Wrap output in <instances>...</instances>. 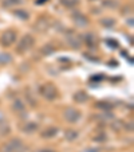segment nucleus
<instances>
[{"label": "nucleus", "mask_w": 134, "mask_h": 152, "mask_svg": "<svg viewBox=\"0 0 134 152\" xmlns=\"http://www.w3.org/2000/svg\"><path fill=\"white\" fill-rule=\"evenodd\" d=\"M26 147L19 139H12L1 147V152H24Z\"/></svg>", "instance_id": "obj_1"}, {"label": "nucleus", "mask_w": 134, "mask_h": 152, "mask_svg": "<svg viewBox=\"0 0 134 152\" xmlns=\"http://www.w3.org/2000/svg\"><path fill=\"white\" fill-rule=\"evenodd\" d=\"M40 93H42V96L46 100L49 101H52L56 98L58 96V92H56V88H55L52 83H46V85H43L42 88H40Z\"/></svg>", "instance_id": "obj_2"}, {"label": "nucleus", "mask_w": 134, "mask_h": 152, "mask_svg": "<svg viewBox=\"0 0 134 152\" xmlns=\"http://www.w3.org/2000/svg\"><path fill=\"white\" fill-rule=\"evenodd\" d=\"M34 38L31 37L30 34H27V35H24L22 39H20V43L17 45V51L19 53H24V51H27V50H30L32 46H34Z\"/></svg>", "instance_id": "obj_3"}, {"label": "nucleus", "mask_w": 134, "mask_h": 152, "mask_svg": "<svg viewBox=\"0 0 134 152\" xmlns=\"http://www.w3.org/2000/svg\"><path fill=\"white\" fill-rule=\"evenodd\" d=\"M63 117H64V120L67 121V123H77L78 120L80 118V112L78 109H75V108H67V109H64V112H63Z\"/></svg>", "instance_id": "obj_4"}, {"label": "nucleus", "mask_w": 134, "mask_h": 152, "mask_svg": "<svg viewBox=\"0 0 134 152\" xmlns=\"http://www.w3.org/2000/svg\"><path fill=\"white\" fill-rule=\"evenodd\" d=\"M15 40H16V32L12 31V30H7L1 35V45L4 47L11 46L12 43H15Z\"/></svg>", "instance_id": "obj_5"}, {"label": "nucleus", "mask_w": 134, "mask_h": 152, "mask_svg": "<svg viewBox=\"0 0 134 152\" xmlns=\"http://www.w3.org/2000/svg\"><path fill=\"white\" fill-rule=\"evenodd\" d=\"M72 19H74V23L77 24L78 27H85L88 24V19L85 16V15H82L80 12H75V14H72Z\"/></svg>", "instance_id": "obj_6"}, {"label": "nucleus", "mask_w": 134, "mask_h": 152, "mask_svg": "<svg viewBox=\"0 0 134 152\" xmlns=\"http://www.w3.org/2000/svg\"><path fill=\"white\" fill-rule=\"evenodd\" d=\"M58 133V128H54V126H50V128L44 129L42 132V137H46V139H51L54 136H56Z\"/></svg>", "instance_id": "obj_7"}, {"label": "nucleus", "mask_w": 134, "mask_h": 152, "mask_svg": "<svg viewBox=\"0 0 134 152\" xmlns=\"http://www.w3.org/2000/svg\"><path fill=\"white\" fill-rule=\"evenodd\" d=\"M88 100V96H87V93L86 92H77L74 94V101L75 102H79V104H83V102H86V101Z\"/></svg>", "instance_id": "obj_8"}, {"label": "nucleus", "mask_w": 134, "mask_h": 152, "mask_svg": "<svg viewBox=\"0 0 134 152\" xmlns=\"http://www.w3.org/2000/svg\"><path fill=\"white\" fill-rule=\"evenodd\" d=\"M85 42L87 46L90 47H94L95 45H97V38H95L94 34H91V32H88V34L85 35Z\"/></svg>", "instance_id": "obj_9"}, {"label": "nucleus", "mask_w": 134, "mask_h": 152, "mask_svg": "<svg viewBox=\"0 0 134 152\" xmlns=\"http://www.w3.org/2000/svg\"><path fill=\"white\" fill-rule=\"evenodd\" d=\"M64 137H66V140L74 141L75 139L78 137V132L75 131V129H67V131L64 132Z\"/></svg>", "instance_id": "obj_10"}, {"label": "nucleus", "mask_w": 134, "mask_h": 152, "mask_svg": "<svg viewBox=\"0 0 134 152\" xmlns=\"http://www.w3.org/2000/svg\"><path fill=\"white\" fill-rule=\"evenodd\" d=\"M69 43H70V46L74 47V49H79L82 46V42H80L79 37H74V35L69 38Z\"/></svg>", "instance_id": "obj_11"}, {"label": "nucleus", "mask_w": 134, "mask_h": 152, "mask_svg": "<svg viewBox=\"0 0 134 152\" xmlns=\"http://www.w3.org/2000/svg\"><path fill=\"white\" fill-rule=\"evenodd\" d=\"M12 62V57L8 53H0V65H8Z\"/></svg>", "instance_id": "obj_12"}, {"label": "nucleus", "mask_w": 134, "mask_h": 152, "mask_svg": "<svg viewBox=\"0 0 134 152\" xmlns=\"http://www.w3.org/2000/svg\"><path fill=\"white\" fill-rule=\"evenodd\" d=\"M47 27H49V23H47L46 20L39 19L36 23H35V28H36L38 31H46Z\"/></svg>", "instance_id": "obj_13"}, {"label": "nucleus", "mask_w": 134, "mask_h": 152, "mask_svg": "<svg viewBox=\"0 0 134 152\" xmlns=\"http://www.w3.org/2000/svg\"><path fill=\"white\" fill-rule=\"evenodd\" d=\"M95 108L102 109V110H110L111 109V104L107 102V101H98V102L95 104Z\"/></svg>", "instance_id": "obj_14"}, {"label": "nucleus", "mask_w": 134, "mask_h": 152, "mask_svg": "<svg viewBox=\"0 0 134 152\" xmlns=\"http://www.w3.org/2000/svg\"><path fill=\"white\" fill-rule=\"evenodd\" d=\"M38 129V125L35 123H28L27 124V125H24L23 126V131L26 133H31V132H35V131H36Z\"/></svg>", "instance_id": "obj_15"}, {"label": "nucleus", "mask_w": 134, "mask_h": 152, "mask_svg": "<svg viewBox=\"0 0 134 152\" xmlns=\"http://www.w3.org/2000/svg\"><path fill=\"white\" fill-rule=\"evenodd\" d=\"M15 15H16L19 19H22V20H27L30 18L28 12L24 11V10H16V11H15Z\"/></svg>", "instance_id": "obj_16"}, {"label": "nucleus", "mask_w": 134, "mask_h": 152, "mask_svg": "<svg viewBox=\"0 0 134 152\" xmlns=\"http://www.w3.org/2000/svg\"><path fill=\"white\" fill-rule=\"evenodd\" d=\"M40 51H42L43 55H51L52 53L55 51V49L51 46V45H46L44 47H42V50H40Z\"/></svg>", "instance_id": "obj_17"}, {"label": "nucleus", "mask_w": 134, "mask_h": 152, "mask_svg": "<svg viewBox=\"0 0 134 152\" xmlns=\"http://www.w3.org/2000/svg\"><path fill=\"white\" fill-rule=\"evenodd\" d=\"M12 108H14V110H16V112H19V110H24V104L22 102V100H16L14 102V105H12Z\"/></svg>", "instance_id": "obj_18"}, {"label": "nucleus", "mask_w": 134, "mask_h": 152, "mask_svg": "<svg viewBox=\"0 0 134 152\" xmlns=\"http://www.w3.org/2000/svg\"><path fill=\"white\" fill-rule=\"evenodd\" d=\"M23 1V0H4L3 1V6L4 7H12V6H17Z\"/></svg>", "instance_id": "obj_19"}, {"label": "nucleus", "mask_w": 134, "mask_h": 152, "mask_svg": "<svg viewBox=\"0 0 134 152\" xmlns=\"http://www.w3.org/2000/svg\"><path fill=\"white\" fill-rule=\"evenodd\" d=\"M101 23H102V26H105V27H113L115 24V22H114V19H102L101 20Z\"/></svg>", "instance_id": "obj_20"}, {"label": "nucleus", "mask_w": 134, "mask_h": 152, "mask_svg": "<svg viewBox=\"0 0 134 152\" xmlns=\"http://www.w3.org/2000/svg\"><path fill=\"white\" fill-rule=\"evenodd\" d=\"M106 43H107L110 47H113V49H117L118 47V43L115 42V40H113V39H106Z\"/></svg>", "instance_id": "obj_21"}, {"label": "nucleus", "mask_w": 134, "mask_h": 152, "mask_svg": "<svg viewBox=\"0 0 134 152\" xmlns=\"http://www.w3.org/2000/svg\"><path fill=\"white\" fill-rule=\"evenodd\" d=\"M62 4H66L67 7H71L75 4V0H72V1H69V0H62Z\"/></svg>", "instance_id": "obj_22"}, {"label": "nucleus", "mask_w": 134, "mask_h": 152, "mask_svg": "<svg viewBox=\"0 0 134 152\" xmlns=\"http://www.w3.org/2000/svg\"><path fill=\"white\" fill-rule=\"evenodd\" d=\"M105 139H106L105 135H99V136H97V137H95V141H105Z\"/></svg>", "instance_id": "obj_23"}, {"label": "nucleus", "mask_w": 134, "mask_h": 152, "mask_svg": "<svg viewBox=\"0 0 134 152\" xmlns=\"http://www.w3.org/2000/svg\"><path fill=\"white\" fill-rule=\"evenodd\" d=\"M83 152H99V149L98 148H87V149H85Z\"/></svg>", "instance_id": "obj_24"}, {"label": "nucleus", "mask_w": 134, "mask_h": 152, "mask_svg": "<svg viewBox=\"0 0 134 152\" xmlns=\"http://www.w3.org/2000/svg\"><path fill=\"white\" fill-rule=\"evenodd\" d=\"M40 152H55V151L54 149H42Z\"/></svg>", "instance_id": "obj_25"}, {"label": "nucleus", "mask_w": 134, "mask_h": 152, "mask_svg": "<svg viewBox=\"0 0 134 152\" xmlns=\"http://www.w3.org/2000/svg\"><path fill=\"white\" fill-rule=\"evenodd\" d=\"M44 1H46V0H38L36 3H38V4H40V3H44Z\"/></svg>", "instance_id": "obj_26"}]
</instances>
